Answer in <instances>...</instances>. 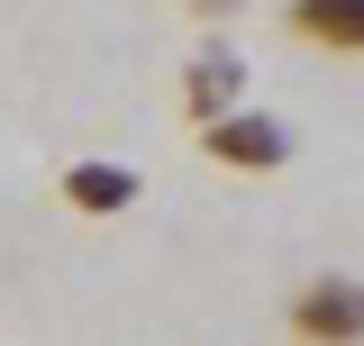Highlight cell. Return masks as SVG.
Returning a JSON list of instances; mask_svg holds the SVG:
<instances>
[{
  "instance_id": "cell-1",
  "label": "cell",
  "mask_w": 364,
  "mask_h": 346,
  "mask_svg": "<svg viewBox=\"0 0 364 346\" xmlns=\"http://www.w3.org/2000/svg\"><path fill=\"white\" fill-rule=\"evenodd\" d=\"M200 155H210V164H228V173H273L282 155H291V137L273 128L264 110H228V119H210V128H200Z\"/></svg>"
},
{
  "instance_id": "cell-2",
  "label": "cell",
  "mask_w": 364,
  "mask_h": 346,
  "mask_svg": "<svg viewBox=\"0 0 364 346\" xmlns=\"http://www.w3.org/2000/svg\"><path fill=\"white\" fill-rule=\"evenodd\" d=\"M291 328H301V346H364V283H346V273L310 283L291 301Z\"/></svg>"
},
{
  "instance_id": "cell-3",
  "label": "cell",
  "mask_w": 364,
  "mask_h": 346,
  "mask_svg": "<svg viewBox=\"0 0 364 346\" xmlns=\"http://www.w3.org/2000/svg\"><path fill=\"white\" fill-rule=\"evenodd\" d=\"M291 37L328 55H364V0H291Z\"/></svg>"
},
{
  "instance_id": "cell-4",
  "label": "cell",
  "mask_w": 364,
  "mask_h": 346,
  "mask_svg": "<svg viewBox=\"0 0 364 346\" xmlns=\"http://www.w3.org/2000/svg\"><path fill=\"white\" fill-rule=\"evenodd\" d=\"M64 201H73L82 219H109V210L136 201V173L128 164H73V173H64Z\"/></svg>"
},
{
  "instance_id": "cell-5",
  "label": "cell",
  "mask_w": 364,
  "mask_h": 346,
  "mask_svg": "<svg viewBox=\"0 0 364 346\" xmlns=\"http://www.w3.org/2000/svg\"><path fill=\"white\" fill-rule=\"evenodd\" d=\"M228 100H237V64H228V55H210V64H191V73H182V110H191L200 128L228 119Z\"/></svg>"
},
{
  "instance_id": "cell-6",
  "label": "cell",
  "mask_w": 364,
  "mask_h": 346,
  "mask_svg": "<svg viewBox=\"0 0 364 346\" xmlns=\"http://www.w3.org/2000/svg\"><path fill=\"white\" fill-rule=\"evenodd\" d=\"M191 9H200V19H228V9H246V0H191Z\"/></svg>"
}]
</instances>
